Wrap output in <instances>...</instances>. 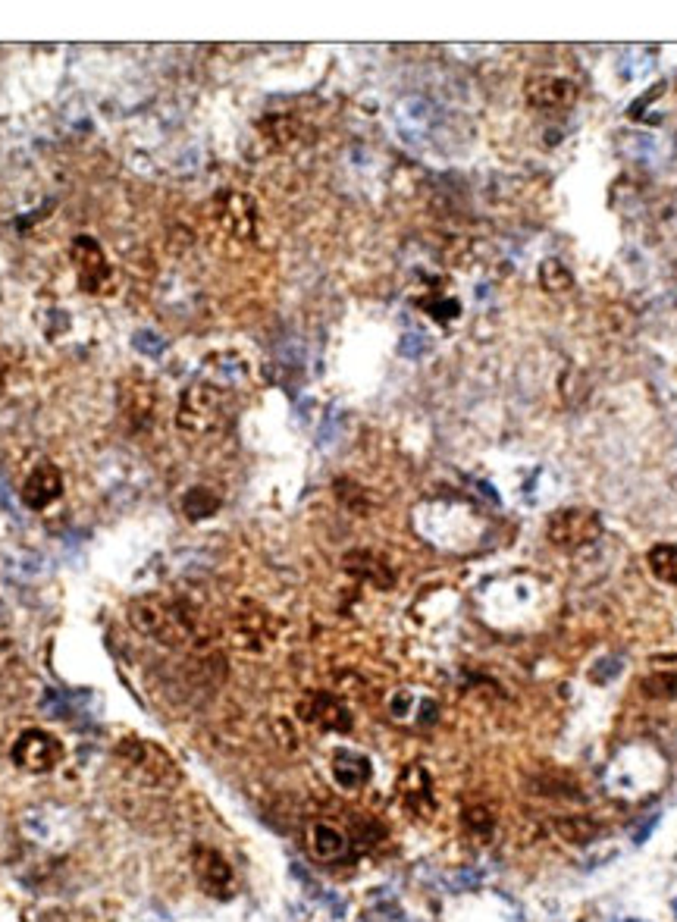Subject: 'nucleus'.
<instances>
[{"mask_svg":"<svg viewBox=\"0 0 677 922\" xmlns=\"http://www.w3.org/2000/svg\"><path fill=\"white\" fill-rule=\"evenodd\" d=\"M129 621L139 634L163 646H195V650L211 646V628L188 599L147 593L129 605Z\"/></svg>","mask_w":677,"mask_h":922,"instance_id":"1","label":"nucleus"},{"mask_svg":"<svg viewBox=\"0 0 677 922\" xmlns=\"http://www.w3.org/2000/svg\"><path fill=\"white\" fill-rule=\"evenodd\" d=\"M229 414H233L229 392L217 383L198 380V383H192L182 392L176 424H179V430L188 433V437H211V433L223 430Z\"/></svg>","mask_w":677,"mask_h":922,"instance_id":"2","label":"nucleus"},{"mask_svg":"<svg viewBox=\"0 0 677 922\" xmlns=\"http://www.w3.org/2000/svg\"><path fill=\"white\" fill-rule=\"evenodd\" d=\"M116 759L126 769L129 778H135L139 784L147 788H170V784L179 782V766L163 747H157L154 741L145 737H126V741L116 743Z\"/></svg>","mask_w":677,"mask_h":922,"instance_id":"3","label":"nucleus"},{"mask_svg":"<svg viewBox=\"0 0 677 922\" xmlns=\"http://www.w3.org/2000/svg\"><path fill=\"white\" fill-rule=\"evenodd\" d=\"M599 533H602V521L593 509H562L546 525V540L564 552L596 543Z\"/></svg>","mask_w":677,"mask_h":922,"instance_id":"4","label":"nucleus"},{"mask_svg":"<svg viewBox=\"0 0 677 922\" xmlns=\"http://www.w3.org/2000/svg\"><path fill=\"white\" fill-rule=\"evenodd\" d=\"M213 223L219 226V233H226L235 242H254L258 239V207L245 192H226L213 195Z\"/></svg>","mask_w":677,"mask_h":922,"instance_id":"5","label":"nucleus"},{"mask_svg":"<svg viewBox=\"0 0 677 922\" xmlns=\"http://www.w3.org/2000/svg\"><path fill=\"white\" fill-rule=\"evenodd\" d=\"M192 872H195V878H198V885L204 894L217 897V901L233 897L235 872H233V866L226 862V856L217 854L213 847L198 844V847L192 850Z\"/></svg>","mask_w":677,"mask_h":922,"instance_id":"6","label":"nucleus"},{"mask_svg":"<svg viewBox=\"0 0 677 922\" xmlns=\"http://www.w3.org/2000/svg\"><path fill=\"white\" fill-rule=\"evenodd\" d=\"M233 637L242 650L264 653L276 640V618L258 603H242L233 615Z\"/></svg>","mask_w":677,"mask_h":922,"instance_id":"7","label":"nucleus"},{"mask_svg":"<svg viewBox=\"0 0 677 922\" xmlns=\"http://www.w3.org/2000/svg\"><path fill=\"white\" fill-rule=\"evenodd\" d=\"M60 757H63L60 741H57L53 734H47V731H38V728L22 731L13 743V763L26 772H35V775L51 772L53 766L60 763Z\"/></svg>","mask_w":677,"mask_h":922,"instance_id":"8","label":"nucleus"},{"mask_svg":"<svg viewBox=\"0 0 677 922\" xmlns=\"http://www.w3.org/2000/svg\"><path fill=\"white\" fill-rule=\"evenodd\" d=\"M301 722L314 725V728H323V731H348L352 728V712L348 706L342 703L338 697L332 694H323V690H314V694H305L295 706Z\"/></svg>","mask_w":677,"mask_h":922,"instance_id":"9","label":"nucleus"},{"mask_svg":"<svg viewBox=\"0 0 677 922\" xmlns=\"http://www.w3.org/2000/svg\"><path fill=\"white\" fill-rule=\"evenodd\" d=\"M154 408H157V396H154L151 380L129 377L126 383L120 386V414H123V424L132 433L151 427Z\"/></svg>","mask_w":677,"mask_h":922,"instance_id":"10","label":"nucleus"},{"mask_svg":"<svg viewBox=\"0 0 677 922\" xmlns=\"http://www.w3.org/2000/svg\"><path fill=\"white\" fill-rule=\"evenodd\" d=\"M73 264L79 270V283L85 293L98 295L110 285V264L104 258V248L92 236H79L73 242Z\"/></svg>","mask_w":677,"mask_h":922,"instance_id":"11","label":"nucleus"},{"mask_svg":"<svg viewBox=\"0 0 677 922\" xmlns=\"http://www.w3.org/2000/svg\"><path fill=\"white\" fill-rule=\"evenodd\" d=\"M524 98L533 110L558 113V110L574 107V100H577V85L568 79H558V76H533L524 85Z\"/></svg>","mask_w":677,"mask_h":922,"instance_id":"12","label":"nucleus"},{"mask_svg":"<svg viewBox=\"0 0 677 922\" xmlns=\"http://www.w3.org/2000/svg\"><path fill=\"white\" fill-rule=\"evenodd\" d=\"M63 496V474L57 465L51 461H41L28 471L26 484H22V502L28 505L32 511H44L51 509L57 499Z\"/></svg>","mask_w":677,"mask_h":922,"instance_id":"13","label":"nucleus"},{"mask_svg":"<svg viewBox=\"0 0 677 922\" xmlns=\"http://www.w3.org/2000/svg\"><path fill=\"white\" fill-rule=\"evenodd\" d=\"M342 568H346L352 578L364 581V584H370V587H379V590H389V587L395 584V571H392V565L373 549L348 552V556L342 558Z\"/></svg>","mask_w":677,"mask_h":922,"instance_id":"14","label":"nucleus"},{"mask_svg":"<svg viewBox=\"0 0 677 922\" xmlns=\"http://www.w3.org/2000/svg\"><path fill=\"white\" fill-rule=\"evenodd\" d=\"M402 788V803H405V810L418 819H430L433 810H436V800H433V782H430V772L424 766H411L405 769L399 782Z\"/></svg>","mask_w":677,"mask_h":922,"instance_id":"15","label":"nucleus"},{"mask_svg":"<svg viewBox=\"0 0 677 922\" xmlns=\"http://www.w3.org/2000/svg\"><path fill=\"white\" fill-rule=\"evenodd\" d=\"M307 850L317 856L320 862H338L348 854V838L330 822H314L307 829Z\"/></svg>","mask_w":677,"mask_h":922,"instance_id":"16","label":"nucleus"},{"mask_svg":"<svg viewBox=\"0 0 677 922\" xmlns=\"http://www.w3.org/2000/svg\"><path fill=\"white\" fill-rule=\"evenodd\" d=\"M370 759L354 750H338L332 757V778L342 790H358L370 782Z\"/></svg>","mask_w":677,"mask_h":922,"instance_id":"17","label":"nucleus"},{"mask_svg":"<svg viewBox=\"0 0 677 922\" xmlns=\"http://www.w3.org/2000/svg\"><path fill=\"white\" fill-rule=\"evenodd\" d=\"M552 831L562 838L564 844H574V847H586L599 838L602 825L590 816H558L552 819Z\"/></svg>","mask_w":677,"mask_h":922,"instance_id":"18","label":"nucleus"},{"mask_svg":"<svg viewBox=\"0 0 677 922\" xmlns=\"http://www.w3.org/2000/svg\"><path fill=\"white\" fill-rule=\"evenodd\" d=\"M646 565L658 581L677 587V546L674 543H658L646 552Z\"/></svg>","mask_w":677,"mask_h":922,"instance_id":"19","label":"nucleus"},{"mask_svg":"<svg viewBox=\"0 0 677 922\" xmlns=\"http://www.w3.org/2000/svg\"><path fill=\"white\" fill-rule=\"evenodd\" d=\"M182 511H186L188 521H207L219 511V496L204 486H195L182 496Z\"/></svg>","mask_w":677,"mask_h":922,"instance_id":"20","label":"nucleus"},{"mask_svg":"<svg viewBox=\"0 0 677 922\" xmlns=\"http://www.w3.org/2000/svg\"><path fill=\"white\" fill-rule=\"evenodd\" d=\"M537 277H539V285H543L546 293H552V295L568 293V289L574 285L571 270H568V267H564L562 261H555V258H546L543 264H539Z\"/></svg>","mask_w":677,"mask_h":922,"instance_id":"21","label":"nucleus"},{"mask_svg":"<svg viewBox=\"0 0 677 922\" xmlns=\"http://www.w3.org/2000/svg\"><path fill=\"white\" fill-rule=\"evenodd\" d=\"M461 822H465V829L471 831L474 838H490L492 831H496V813H492L486 803H471V806H465V813H461Z\"/></svg>","mask_w":677,"mask_h":922,"instance_id":"22","label":"nucleus"},{"mask_svg":"<svg viewBox=\"0 0 677 922\" xmlns=\"http://www.w3.org/2000/svg\"><path fill=\"white\" fill-rule=\"evenodd\" d=\"M640 690L652 700H677V671H652L643 677Z\"/></svg>","mask_w":677,"mask_h":922,"instance_id":"23","label":"nucleus"},{"mask_svg":"<svg viewBox=\"0 0 677 922\" xmlns=\"http://www.w3.org/2000/svg\"><path fill=\"white\" fill-rule=\"evenodd\" d=\"M260 132H264L276 148L292 145L295 135H299V123H295L292 116H267V120L260 123Z\"/></svg>","mask_w":677,"mask_h":922,"instance_id":"24","label":"nucleus"},{"mask_svg":"<svg viewBox=\"0 0 677 922\" xmlns=\"http://www.w3.org/2000/svg\"><path fill=\"white\" fill-rule=\"evenodd\" d=\"M336 493H338V502L348 505V509H354V511H364L367 509V493L361 490V486H354L352 480H338Z\"/></svg>","mask_w":677,"mask_h":922,"instance_id":"25","label":"nucleus"},{"mask_svg":"<svg viewBox=\"0 0 677 922\" xmlns=\"http://www.w3.org/2000/svg\"><path fill=\"white\" fill-rule=\"evenodd\" d=\"M411 706H414V697H411V694H408V690H399V694H392V700H389V712H392V716H395V718H405L408 712H411Z\"/></svg>","mask_w":677,"mask_h":922,"instance_id":"26","label":"nucleus"},{"mask_svg":"<svg viewBox=\"0 0 677 922\" xmlns=\"http://www.w3.org/2000/svg\"><path fill=\"white\" fill-rule=\"evenodd\" d=\"M426 311H433V314H436V320L449 324L451 317H458V301H455V299H445V301H439V305H426Z\"/></svg>","mask_w":677,"mask_h":922,"instance_id":"27","label":"nucleus"},{"mask_svg":"<svg viewBox=\"0 0 677 922\" xmlns=\"http://www.w3.org/2000/svg\"><path fill=\"white\" fill-rule=\"evenodd\" d=\"M617 669H621V659H605V662H599L596 669H593V681L596 684L611 681V677L617 675Z\"/></svg>","mask_w":677,"mask_h":922,"instance_id":"28","label":"nucleus"},{"mask_svg":"<svg viewBox=\"0 0 677 922\" xmlns=\"http://www.w3.org/2000/svg\"><path fill=\"white\" fill-rule=\"evenodd\" d=\"M656 822H658V819H656V816H652V819H646V825H643V829H640V831H637V835H633V841H637V844H640V841H646V835H649V831H652V829H656Z\"/></svg>","mask_w":677,"mask_h":922,"instance_id":"29","label":"nucleus"},{"mask_svg":"<svg viewBox=\"0 0 677 922\" xmlns=\"http://www.w3.org/2000/svg\"><path fill=\"white\" fill-rule=\"evenodd\" d=\"M4 386H7V367H4V361H0V392H4Z\"/></svg>","mask_w":677,"mask_h":922,"instance_id":"30","label":"nucleus"},{"mask_svg":"<svg viewBox=\"0 0 677 922\" xmlns=\"http://www.w3.org/2000/svg\"><path fill=\"white\" fill-rule=\"evenodd\" d=\"M674 910H677V903H674Z\"/></svg>","mask_w":677,"mask_h":922,"instance_id":"31","label":"nucleus"}]
</instances>
